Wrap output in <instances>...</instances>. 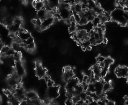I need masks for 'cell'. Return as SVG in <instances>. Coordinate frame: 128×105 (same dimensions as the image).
<instances>
[{
    "label": "cell",
    "mask_w": 128,
    "mask_h": 105,
    "mask_svg": "<svg viewBox=\"0 0 128 105\" xmlns=\"http://www.w3.org/2000/svg\"><path fill=\"white\" fill-rule=\"evenodd\" d=\"M72 34L74 39L80 43L84 40L88 39L89 37L88 32L84 29H80L76 30Z\"/></svg>",
    "instance_id": "cell-5"
},
{
    "label": "cell",
    "mask_w": 128,
    "mask_h": 105,
    "mask_svg": "<svg viewBox=\"0 0 128 105\" xmlns=\"http://www.w3.org/2000/svg\"><path fill=\"white\" fill-rule=\"evenodd\" d=\"M106 105H115V102L112 100H108L106 101Z\"/></svg>",
    "instance_id": "cell-27"
},
{
    "label": "cell",
    "mask_w": 128,
    "mask_h": 105,
    "mask_svg": "<svg viewBox=\"0 0 128 105\" xmlns=\"http://www.w3.org/2000/svg\"><path fill=\"white\" fill-rule=\"evenodd\" d=\"M65 105H75L72 100L70 98H68L64 102Z\"/></svg>",
    "instance_id": "cell-24"
},
{
    "label": "cell",
    "mask_w": 128,
    "mask_h": 105,
    "mask_svg": "<svg viewBox=\"0 0 128 105\" xmlns=\"http://www.w3.org/2000/svg\"><path fill=\"white\" fill-rule=\"evenodd\" d=\"M35 73L38 78H44L46 74V70L40 63L37 62L35 66Z\"/></svg>",
    "instance_id": "cell-9"
},
{
    "label": "cell",
    "mask_w": 128,
    "mask_h": 105,
    "mask_svg": "<svg viewBox=\"0 0 128 105\" xmlns=\"http://www.w3.org/2000/svg\"><path fill=\"white\" fill-rule=\"evenodd\" d=\"M70 4L63 2L58 10V14L60 18L68 20L72 16L73 12L70 8Z\"/></svg>",
    "instance_id": "cell-2"
},
{
    "label": "cell",
    "mask_w": 128,
    "mask_h": 105,
    "mask_svg": "<svg viewBox=\"0 0 128 105\" xmlns=\"http://www.w3.org/2000/svg\"><path fill=\"white\" fill-rule=\"evenodd\" d=\"M20 44L18 42H14L12 44V48L15 51L19 52L20 49Z\"/></svg>",
    "instance_id": "cell-21"
},
{
    "label": "cell",
    "mask_w": 128,
    "mask_h": 105,
    "mask_svg": "<svg viewBox=\"0 0 128 105\" xmlns=\"http://www.w3.org/2000/svg\"><path fill=\"white\" fill-rule=\"evenodd\" d=\"M54 21V18L52 16H48L46 18L42 20L40 29L45 30L52 26Z\"/></svg>",
    "instance_id": "cell-10"
},
{
    "label": "cell",
    "mask_w": 128,
    "mask_h": 105,
    "mask_svg": "<svg viewBox=\"0 0 128 105\" xmlns=\"http://www.w3.org/2000/svg\"><path fill=\"white\" fill-rule=\"evenodd\" d=\"M98 4L104 12L110 13L116 8L117 0H99Z\"/></svg>",
    "instance_id": "cell-3"
},
{
    "label": "cell",
    "mask_w": 128,
    "mask_h": 105,
    "mask_svg": "<svg viewBox=\"0 0 128 105\" xmlns=\"http://www.w3.org/2000/svg\"><path fill=\"white\" fill-rule=\"evenodd\" d=\"M124 9L116 8L110 12V20L118 22L122 26H126L128 24L124 16Z\"/></svg>",
    "instance_id": "cell-1"
},
{
    "label": "cell",
    "mask_w": 128,
    "mask_h": 105,
    "mask_svg": "<svg viewBox=\"0 0 128 105\" xmlns=\"http://www.w3.org/2000/svg\"><path fill=\"white\" fill-rule=\"evenodd\" d=\"M38 98V94L33 90H30L26 92V99L28 100H34Z\"/></svg>",
    "instance_id": "cell-18"
},
{
    "label": "cell",
    "mask_w": 128,
    "mask_h": 105,
    "mask_svg": "<svg viewBox=\"0 0 128 105\" xmlns=\"http://www.w3.org/2000/svg\"><path fill=\"white\" fill-rule=\"evenodd\" d=\"M3 46H4V45H3V44H2V41L0 40V51L1 49L3 47Z\"/></svg>",
    "instance_id": "cell-28"
},
{
    "label": "cell",
    "mask_w": 128,
    "mask_h": 105,
    "mask_svg": "<svg viewBox=\"0 0 128 105\" xmlns=\"http://www.w3.org/2000/svg\"><path fill=\"white\" fill-rule=\"evenodd\" d=\"M16 36L21 42L26 40L32 36L30 34L28 31L24 30H20L16 34Z\"/></svg>",
    "instance_id": "cell-12"
},
{
    "label": "cell",
    "mask_w": 128,
    "mask_h": 105,
    "mask_svg": "<svg viewBox=\"0 0 128 105\" xmlns=\"http://www.w3.org/2000/svg\"><path fill=\"white\" fill-rule=\"evenodd\" d=\"M48 16H50L48 15V11L45 8L38 10L36 12L37 18L40 20L41 21L46 18Z\"/></svg>",
    "instance_id": "cell-15"
},
{
    "label": "cell",
    "mask_w": 128,
    "mask_h": 105,
    "mask_svg": "<svg viewBox=\"0 0 128 105\" xmlns=\"http://www.w3.org/2000/svg\"><path fill=\"white\" fill-rule=\"evenodd\" d=\"M47 98L50 100H54L58 98L60 95V86H53L48 87L46 92Z\"/></svg>",
    "instance_id": "cell-4"
},
{
    "label": "cell",
    "mask_w": 128,
    "mask_h": 105,
    "mask_svg": "<svg viewBox=\"0 0 128 105\" xmlns=\"http://www.w3.org/2000/svg\"><path fill=\"white\" fill-rule=\"evenodd\" d=\"M14 66L15 74L18 77L20 78L24 75L25 73V70L20 60L16 62Z\"/></svg>",
    "instance_id": "cell-11"
},
{
    "label": "cell",
    "mask_w": 128,
    "mask_h": 105,
    "mask_svg": "<svg viewBox=\"0 0 128 105\" xmlns=\"http://www.w3.org/2000/svg\"><path fill=\"white\" fill-rule=\"evenodd\" d=\"M32 5L36 10H39L41 9L44 8L45 3L44 2L41 0H34L32 2Z\"/></svg>",
    "instance_id": "cell-17"
},
{
    "label": "cell",
    "mask_w": 128,
    "mask_h": 105,
    "mask_svg": "<svg viewBox=\"0 0 128 105\" xmlns=\"http://www.w3.org/2000/svg\"><path fill=\"white\" fill-rule=\"evenodd\" d=\"M46 85H47L48 87L52 86L54 85V82L52 80H51L50 78H49L48 80H47L46 81Z\"/></svg>",
    "instance_id": "cell-22"
},
{
    "label": "cell",
    "mask_w": 128,
    "mask_h": 105,
    "mask_svg": "<svg viewBox=\"0 0 128 105\" xmlns=\"http://www.w3.org/2000/svg\"><path fill=\"white\" fill-rule=\"evenodd\" d=\"M88 0H74L75 3H80L82 4H86Z\"/></svg>",
    "instance_id": "cell-26"
},
{
    "label": "cell",
    "mask_w": 128,
    "mask_h": 105,
    "mask_svg": "<svg viewBox=\"0 0 128 105\" xmlns=\"http://www.w3.org/2000/svg\"><path fill=\"white\" fill-rule=\"evenodd\" d=\"M125 104L128 105V98H126L125 100Z\"/></svg>",
    "instance_id": "cell-29"
},
{
    "label": "cell",
    "mask_w": 128,
    "mask_h": 105,
    "mask_svg": "<svg viewBox=\"0 0 128 105\" xmlns=\"http://www.w3.org/2000/svg\"><path fill=\"white\" fill-rule=\"evenodd\" d=\"M104 59H105V58H104L102 56H98L96 58V60L98 62V64H100L104 62Z\"/></svg>",
    "instance_id": "cell-23"
},
{
    "label": "cell",
    "mask_w": 128,
    "mask_h": 105,
    "mask_svg": "<svg viewBox=\"0 0 128 105\" xmlns=\"http://www.w3.org/2000/svg\"><path fill=\"white\" fill-rule=\"evenodd\" d=\"M76 22L74 16H72L70 18V22L69 24L68 31L70 33L73 34L77 30V26Z\"/></svg>",
    "instance_id": "cell-16"
},
{
    "label": "cell",
    "mask_w": 128,
    "mask_h": 105,
    "mask_svg": "<svg viewBox=\"0 0 128 105\" xmlns=\"http://www.w3.org/2000/svg\"><path fill=\"white\" fill-rule=\"evenodd\" d=\"M13 22L21 25L22 24V20L20 18H16L13 20Z\"/></svg>",
    "instance_id": "cell-25"
},
{
    "label": "cell",
    "mask_w": 128,
    "mask_h": 105,
    "mask_svg": "<svg viewBox=\"0 0 128 105\" xmlns=\"http://www.w3.org/2000/svg\"><path fill=\"white\" fill-rule=\"evenodd\" d=\"M74 77V73L70 67L66 66L64 69L63 78L65 82H67L70 79Z\"/></svg>",
    "instance_id": "cell-13"
},
{
    "label": "cell",
    "mask_w": 128,
    "mask_h": 105,
    "mask_svg": "<svg viewBox=\"0 0 128 105\" xmlns=\"http://www.w3.org/2000/svg\"><path fill=\"white\" fill-rule=\"evenodd\" d=\"M2 99L1 96H0V105H2Z\"/></svg>",
    "instance_id": "cell-30"
},
{
    "label": "cell",
    "mask_w": 128,
    "mask_h": 105,
    "mask_svg": "<svg viewBox=\"0 0 128 105\" xmlns=\"http://www.w3.org/2000/svg\"><path fill=\"white\" fill-rule=\"evenodd\" d=\"M115 74L118 78H126L128 76V67L120 66L115 69Z\"/></svg>",
    "instance_id": "cell-8"
},
{
    "label": "cell",
    "mask_w": 128,
    "mask_h": 105,
    "mask_svg": "<svg viewBox=\"0 0 128 105\" xmlns=\"http://www.w3.org/2000/svg\"><path fill=\"white\" fill-rule=\"evenodd\" d=\"M26 92L20 86H18L14 89V96L20 101L21 102L22 100L26 99Z\"/></svg>",
    "instance_id": "cell-7"
},
{
    "label": "cell",
    "mask_w": 128,
    "mask_h": 105,
    "mask_svg": "<svg viewBox=\"0 0 128 105\" xmlns=\"http://www.w3.org/2000/svg\"><path fill=\"white\" fill-rule=\"evenodd\" d=\"M112 84L110 82H105L103 84V92H106L112 88Z\"/></svg>",
    "instance_id": "cell-20"
},
{
    "label": "cell",
    "mask_w": 128,
    "mask_h": 105,
    "mask_svg": "<svg viewBox=\"0 0 128 105\" xmlns=\"http://www.w3.org/2000/svg\"><path fill=\"white\" fill-rule=\"evenodd\" d=\"M82 47L85 50H89L90 48L91 43L89 40V39H86V40H83L81 42H80Z\"/></svg>",
    "instance_id": "cell-19"
},
{
    "label": "cell",
    "mask_w": 128,
    "mask_h": 105,
    "mask_svg": "<svg viewBox=\"0 0 128 105\" xmlns=\"http://www.w3.org/2000/svg\"><path fill=\"white\" fill-rule=\"evenodd\" d=\"M113 62H114V60L111 58L108 57L105 58L103 62L104 63L103 66L101 68V72H100L101 78H104L106 76V74L108 71L110 66Z\"/></svg>",
    "instance_id": "cell-6"
},
{
    "label": "cell",
    "mask_w": 128,
    "mask_h": 105,
    "mask_svg": "<svg viewBox=\"0 0 128 105\" xmlns=\"http://www.w3.org/2000/svg\"><path fill=\"white\" fill-rule=\"evenodd\" d=\"M94 92L98 95L100 96L103 92V84L104 83L100 80H96L94 82Z\"/></svg>",
    "instance_id": "cell-14"
}]
</instances>
